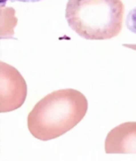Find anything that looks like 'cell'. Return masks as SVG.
<instances>
[{"mask_svg": "<svg viewBox=\"0 0 136 161\" xmlns=\"http://www.w3.org/2000/svg\"><path fill=\"white\" fill-rule=\"evenodd\" d=\"M88 103L74 89L51 92L38 101L27 117L28 130L40 140H51L66 134L83 120Z\"/></svg>", "mask_w": 136, "mask_h": 161, "instance_id": "cell-1", "label": "cell"}, {"mask_svg": "<svg viewBox=\"0 0 136 161\" xmlns=\"http://www.w3.org/2000/svg\"><path fill=\"white\" fill-rule=\"evenodd\" d=\"M124 16L121 0H69L66 20L84 39L102 41L120 33Z\"/></svg>", "mask_w": 136, "mask_h": 161, "instance_id": "cell-2", "label": "cell"}, {"mask_svg": "<svg viewBox=\"0 0 136 161\" xmlns=\"http://www.w3.org/2000/svg\"><path fill=\"white\" fill-rule=\"evenodd\" d=\"M27 86L15 67L0 61V113L21 108L27 99Z\"/></svg>", "mask_w": 136, "mask_h": 161, "instance_id": "cell-3", "label": "cell"}, {"mask_svg": "<svg viewBox=\"0 0 136 161\" xmlns=\"http://www.w3.org/2000/svg\"><path fill=\"white\" fill-rule=\"evenodd\" d=\"M106 154H136V122H128L113 128L105 138Z\"/></svg>", "mask_w": 136, "mask_h": 161, "instance_id": "cell-4", "label": "cell"}, {"mask_svg": "<svg viewBox=\"0 0 136 161\" xmlns=\"http://www.w3.org/2000/svg\"><path fill=\"white\" fill-rule=\"evenodd\" d=\"M17 22L15 9L0 2V40L14 38V28Z\"/></svg>", "mask_w": 136, "mask_h": 161, "instance_id": "cell-5", "label": "cell"}, {"mask_svg": "<svg viewBox=\"0 0 136 161\" xmlns=\"http://www.w3.org/2000/svg\"><path fill=\"white\" fill-rule=\"evenodd\" d=\"M126 25L129 30L136 34V8L129 12L127 19H126Z\"/></svg>", "mask_w": 136, "mask_h": 161, "instance_id": "cell-6", "label": "cell"}, {"mask_svg": "<svg viewBox=\"0 0 136 161\" xmlns=\"http://www.w3.org/2000/svg\"><path fill=\"white\" fill-rule=\"evenodd\" d=\"M8 1H11V2L19 1V2H23V3H36L38 1H42V0H0V2L4 3V4H7Z\"/></svg>", "mask_w": 136, "mask_h": 161, "instance_id": "cell-7", "label": "cell"}]
</instances>
